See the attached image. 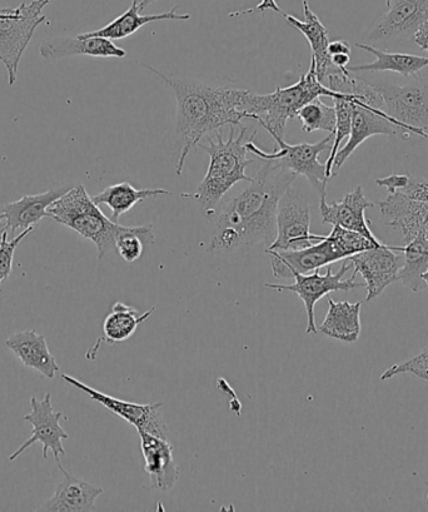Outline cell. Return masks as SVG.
Wrapping results in <instances>:
<instances>
[{
	"mask_svg": "<svg viewBox=\"0 0 428 512\" xmlns=\"http://www.w3.org/2000/svg\"><path fill=\"white\" fill-rule=\"evenodd\" d=\"M296 178V173L276 162L265 161L250 186L209 218L208 252L247 255L267 251L276 238L278 203Z\"/></svg>",
	"mask_w": 428,
	"mask_h": 512,
	"instance_id": "1",
	"label": "cell"
},
{
	"mask_svg": "<svg viewBox=\"0 0 428 512\" xmlns=\"http://www.w3.org/2000/svg\"><path fill=\"white\" fill-rule=\"evenodd\" d=\"M154 76L171 87L177 97V121L174 148L177 151L176 173L181 176L189 153L204 137L226 126H241L246 119L245 89L211 86L167 76L157 68L143 64Z\"/></svg>",
	"mask_w": 428,
	"mask_h": 512,
	"instance_id": "2",
	"label": "cell"
},
{
	"mask_svg": "<svg viewBox=\"0 0 428 512\" xmlns=\"http://www.w3.org/2000/svg\"><path fill=\"white\" fill-rule=\"evenodd\" d=\"M235 133V126H231L227 139L216 132V139L208 138L207 146L198 144L199 148L209 154L207 175L199 183L196 192L181 193L182 198L197 201L208 218L216 213L218 203L233 186L238 182L252 181V177L246 175L247 167L253 163L252 159L247 158V143L256 137L257 132L247 138V128L241 127L240 133Z\"/></svg>",
	"mask_w": 428,
	"mask_h": 512,
	"instance_id": "3",
	"label": "cell"
},
{
	"mask_svg": "<svg viewBox=\"0 0 428 512\" xmlns=\"http://www.w3.org/2000/svg\"><path fill=\"white\" fill-rule=\"evenodd\" d=\"M338 94L328 89L325 84L318 81L315 64L311 62L310 69L303 73L300 81L293 86L278 87L270 94H256L248 91L245 101L247 117L255 119L266 129L270 136L285 139L288 119L297 117L306 104L317 98H336Z\"/></svg>",
	"mask_w": 428,
	"mask_h": 512,
	"instance_id": "4",
	"label": "cell"
},
{
	"mask_svg": "<svg viewBox=\"0 0 428 512\" xmlns=\"http://www.w3.org/2000/svg\"><path fill=\"white\" fill-rule=\"evenodd\" d=\"M48 217L94 243L98 260L116 251V236L121 225L104 215L84 186L69 188L48 208Z\"/></svg>",
	"mask_w": 428,
	"mask_h": 512,
	"instance_id": "5",
	"label": "cell"
},
{
	"mask_svg": "<svg viewBox=\"0 0 428 512\" xmlns=\"http://www.w3.org/2000/svg\"><path fill=\"white\" fill-rule=\"evenodd\" d=\"M51 0H33L16 8H0V62L8 73L9 86L18 79L19 63L34 33L47 22L43 9Z\"/></svg>",
	"mask_w": 428,
	"mask_h": 512,
	"instance_id": "6",
	"label": "cell"
},
{
	"mask_svg": "<svg viewBox=\"0 0 428 512\" xmlns=\"http://www.w3.org/2000/svg\"><path fill=\"white\" fill-rule=\"evenodd\" d=\"M271 137L275 139L278 151H263L253 142L255 138L248 141L247 151L261 158L262 161L276 162L278 166L296 173L297 176L306 177L310 185L317 191L318 196L326 197L327 182L330 178L327 177L326 164L321 163L318 157L322 152L332 148L335 133H330V136L317 143L288 144L283 138Z\"/></svg>",
	"mask_w": 428,
	"mask_h": 512,
	"instance_id": "7",
	"label": "cell"
},
{
	"mask_svg": "<svg viewBox=\"0 0 428 512\" xmlns=\"http://www.w3.org/2000/svg\"><path fill=\"white\" fill-rule=\"evenodd\" d=\"M375 84L383 99V111L390 116L406 138L418 134L428 138V86L412 83L397 87L392 84Z\"/></svg>",
	"mask_w": 428,
	"mask_h": 512,
	"instance_id": "8",
	"label": "cell"
},
{
	"mask_svg": "<svg viewBox=\"0 0 428 512\" xmlns=\"http://www.w3.org/2000/svg\"><path fill=\"white\" fill-rule=\"evenodd\" d=\"M352 268L351 262H345L337 273L332 272V268L328 267L326 275H321L320 270L307 273V275H296L293 277L295 282L292 285H275V283H266L265 287L271 288L277 292L290 291L295 292L302 302L305 303L307 312V335L318 333L315 321V306L322 297L330 295L331 292H348L355 288L365 286V282L357 283L356 273L351 278L343 280V276Z\"/></svg>",
	"mask_w": 428,
	"mask_h": 512,
	"instance_id": "9",
	"label": "cell"
},
{
	"mask_svg": "<svg viewBox=\"0 0 428 512\" xmlns=\"http://www.w3.org/2000/svg\"><path fill=\"white\" fill-rule=\"evenodd\" d=\"M310 227V207L295 190L288 188L278 203L276 238L267 251H297L323 240V236L312 235Z\"/></svg>",
	"mask_w": 428,
	"mask_h": 512,
	"instance_id": "10",
	"label": "cell"
},
{
	"mask_svg": "<svg viewBox=\"0 0 428 512\" xmlns=\"http://www.w3.org/2000/svg\"><path fill=\"white\" fill-rule=\"evenodd\" d=\"M62 417V412L53 409L52 394H47L43 400L32 397L31 412L24 416L23 420L33 426V435L22 446H19L8 457V460L16 461L29 447L41 442L43 445V459L47 460L48 451H51L57 465L61 464V456L66 455L63 441L69 437L66 430L61 426Z\"/></svg>",
	"mask_w": 428,
	"mask_h": 512,
	"instance_id": "11",
	"label": "cell"
},
{
	"mask_svg": "<svg viewBox=\"0 0 428 512\" xmlns=\"http://www.w3.org/2000/svg\"><path fill=\"white\" fill-rule=\"evenodd\" d=\"M62 380L67 384L76 387L79 391L91 397L99 405L106 407L112 414L121 417L128 424L136 427L137 431L148 432V434L168 439L169 431L164 421L161 410L162 402H153V404H134V402L116 399V397L103 394V392L93 389V387L84 384V382L74 379V377L63 374Z\"/></svg>",
	"mask_w": 428,
	"mask_h": 512,
	"instance_id": "12",
	"label": "cell"
},
{
	"mask_svg": "<svg viewBox=\"0 0 428 512\" xmlns=\"http://www.w3.org/2000/svg\"><path fill=\"white\" fill-rule=\"evenodd\" d=\"M360 273L365 281L367 296L366 302L381 295L383 291L393 282L398 281L403 263V253L395 250V246H388L383 243L380 247L363 251L347 258Z\"/></svg>",
	"mask_w": 428,
	"mask_h": 512,
	"instance_id": "13",
	"label": "cell"
},
{
	"mask_svg": "<svg viewBox=\"0 0 428 512\" xmlns=\"http://www.w3.org/2000/svg\"><path fill=\"white\" fill-rule=\"evenodd\" d=\"M271 256L273 276L292 280L296 275H307L320 268L343 260V257L333 243L323 236L316 245L297 251H266Z\"/></svg>",
	"mask_w": 428,
	"mask_h": 512,
	"instance_id": "14",
	"label": "cell"
},
{
	"mask_svg": "<svg viewBox=\"0 0 428 512\" xmlns=\"http://www.w3.org/2000/svg\"><path fill=\"white\" fill-rule=\"evenodd\" d=\"M428 19V0H396L368 34L371 42L415 34Z\"/></svg>",
	"mask_w": 428,
	"mask_h": 512,
	"instance_id": "15",
	"label": "cell"
},
{
	"mask_svg": "<svg viewBox=\"0 0 428 512\" xmlns=\"http://www.w3.org/2000/svg\"><path fill=\"white\" fill-rule=\"evenodd\" d=\"M377 203L382 216L390 218L387 226L400 231L405 243L417 236L428 240V202L411 200L396 192Z\"/></svg>",
	"mask_w": 428,
	"mask_h": 512,
	"instance_id": "16",
	"label": "cell"
},
{
	"mask_svg": "<svg viewBox=\"0 0 428 512\" xmlns=\"http://www.w3.org/2000/svg\"><path fill=\"white\" fill-rule=\"evenodd\" d=\"M138 435L141 439L144 471L151 479L153 489L164 492L172 490L181 472L174 461L171 442L144 431H138Z\"/></svg>",
	"mask_w": 428,
	"mask_h": 512,
	"instance_id": "17",
	"label": "cell"
},
{
	"mask_svg": "<svg viewBox=\"0 0 428 512\" xmlns=\"http://www.w3.org/2000/svg\"><path fill=\"white\" fill-rule=\"evenodd\" d=\"M375 207V203L367 200L363 188L358 186L355 191L347 193L340 202L328 203L326 197L320 198V212L322 222L332 226H340L346 230L356 231L380 243L370 228V221L366 220L367 208Z\"/></svg>",
	"mask_w": 428,
	"mask_h": 512,
	"instance_id": "18",
	"label": "cell"
},
{
	"mask_svg": "<svg viewBox=\"0 0 428 512\" xmlns=\"http://www.w3.org/2000/svg\"><path fill=\"white\" fill-rule=\"evenodd\" d=\"M63 480L57 486L54 495L43 505V511L51 512H88L96 510V500L103 494L102 487L79 479L58 464Z\"/></svg>",
	"mask_w": 428,
	"mask_h": 512,
	"instance_id": "19",
	"label": "cell"
},
{
	"mask_svg": "<svg viewBox=\"0 0 428 512\" xmlns=\"http://www.w3.org/2000/svg\"><path fill=\"white\" fill-rule=\"evenodd\" d=\"M39 53L49 62L76 56H89L98 58H124L127 52L119 48L112 41L101 37L54 38L43 42Z\"/></svg>",
	"mask_w": 428,
	"mask_h": 512,
	"instance_id": "20",
	"label": "cell"
},
{
	"mask_svg": "<svg viewBox=\"0 0 428 512\" xmlns=\"http://www.w3.org/2000/svg\"><path fill=\"white\" fill-rule=\"evenodd\" d=\"M6 346L23 362L24 366L39 372L47 379H54L61 367L49 350L46 337L37 331L26 330L13 333L6 341Z\"/></svg>",
	"mask_w": 428,
	"mask_h": 512,
	"instance_id": "21",
	"label": "cell"
},
{
	"mask_svg": "<svg viewBox=\"0 0 428 512\" xmlns=\"http://www.w3.org/2000/svg\"><path fill=\"white\" fill-rule=\"evenodd\" d=\"M68 190L69 188L64 187L41 193V195H27L19 201L0 206V211L7 221L8 232L11 231L14 235L18 230L34 228L44 217H48V208Z\"/></svg>",
	"mask_w": 428,
	"mask_h": 512,
	"instance_id": "22",
	"label": "cell"
},
{
	"mask_svg": "<svg viewBox=\"0 0 428 512\" xmlns=\"http://www.w3.org/2000/svg\"><path fill=\"white\" fill-rule=\"evenodd\" d=\"M303 14L305 21L291 16V14H283L290 26L300 31L310 44L312 51L311 62L315 64V71L318 81L325 82L328 71L333 67L328 46H330V37L328 31L320 18L312 12L310 4L307 0H302Z\"/></svg>",
	"mask_w": 428,
	"mask_h": 512,
	"instance_id": "23",
	"label": "cell"
},
{
	"mask_svg": "<svg viewBox=\"0 0 428 512\" xmlns=\"http://www.w3.org/2000/svg\"><path fill=\"white\" fill-rule=\"evenodd\" d=\"M177 11L178 7H174L171 11L166 13L146 16V14H141V11H139L137 0H133L132 6L129 7L128 11L124 12L122 16L114 19V21L107 24L106 27L98 29V31L83 33L81 36L101 37L107 38L109 41H117V39L132 36V34L138 32L139 29L147 26V24L163 21L184 22L191 19L189 14H179Z\"/></svg>",
	"mask_w": 428,
	"mask_h": 512,
	"instance_id": "24",
	"label": "cell"
},
{
	"mask_svg": "<svg viewBox=\"0 0 428 512\" xmlns=\"http://www.w3.org/2000/svg\"><path fill=\"white\" fill-rule=\"evenodd\" d=\"M362 302H336L328 298V311L325 320L317 330L333 340L353 344L361 335Z\"/></svg>",
	"mask_w": 428,
	"mask_h": 512,
	"instance_id": "25",
	"label": "cell"
},
{
	"mask_svg": "<svg viewBox=\"0 0 428 512\" xmlns=\"http://www.w3.org/2000/svg\"><path fill=\"white\" fill-rule=\"evenodd\" d=\"M356 47L373 54L376 61L347 68L351 73L390 71L401 74L403 77L418 78L422 69L428 67V58L426 57L405 53H386L378 51L371 44L356 43Z\"/></svg>",
	"mask_w": 428,
	"mask_h": 512,
	"instance_id": "26",
	"label": "cell"
},
{
	"mask_svg": "<svg viewBox=\"0 0 428 512\" xmlns=\"http://www.w3.org/2000/svg\"><path fill=\"white\" fill-rule=\"evenodd\" d=\"M163 196H172V193L156 188V190H137L129 182L117 183L106 188L97 196L92 197L98 206L106 205L112 211V221L118 223L119 218L131 211L137 203L147 200V198H157Z\"/></svg>",
	"mask_w": 428,
	"mask_h": 512,
	"instance_id": "27",
	"label": "cell"
},
{
	"mask_svg": "<svg viewBox=\"0 0 428 512\" xmlns=\"http://www.w3.org/2000/svg\"><path fill=\"white\" fill-rule=\"evenodd\" d=\"M154 311H156V307L139 313L136 308L128 306L126 303H114L111 312L103 322V340L108 345L122 344L136 333L138 326L146 322Z\"/></svg>",
	"mask_w": 428,
	"mask_h": 512,
	"instance_id": "28",
	"label": "cell"
},
{
	"mask_svg": "<svg viewBox=\"0 0 428 512\" xmlns=\"http://www.w3.org/2000/svg\"><path fill=\"white\" fill-rule=\"evenodd\" d=\"M395 250L403 253V263L398 273V280L412 292H420L427 287L423 281V273L428 270V240L417 236L407 242L405 247L395 246Z\"/></svg>",
	"mask_w": 428,
	"mask_h": 512,
	"instance_id": "29",
	"label": "cell"
},
{
	"mask_svg": "<svg viewBox=\"0 0 428 512\" xmlns=\"http://www.w3.org/2000/svg\"><path fill=\"white\" fill-rule=\"evenodd\" d=\"M154 243L152 226H121L116 236V251L128 263H133L143 256L149 245Z\"/></svg>",
	"mask_w": 428,
	"mask_h": 512,
	"instance_id": "30",
	"label": "cell"
},
{
	"mask_svg": "<svg viewBox=\"0 0 428 512\" xmlns=\"http://www.w3.org/2000/svg\"><path fill=\"white\" fill-rule=\"evenodd\" d=\"M297 118L302 123V131L312 133L316 131H325L335 133L336 129V109L326 106L320 98L315 99L301 109Z\"/></svg>",
	"mask_w": 428,
	"mask_h": 512,
	"instance_id": "31",
	"label": "cell"
},
{
	"mask_svg": "<svg viewBox=\"0 0 428 512\" xmlns=\"http://www.w3.org/2000/svg\"><path fill=\"white\" fill-rule=\"evenodd\" d=\"M333 102H335L336 109V129L330 157H328L325 163L328 178L333 176V162H335L337 152L340 151L343 139L350 137L353 111L351 94L340 93L338 94V97L333 98Z\"/></svg>",
	"mask_w": 428,
	"mask_h": 512,
	"instance_id": "32",
	"label": "cell"
},
{
	"mask_svg": "<svg viewBox=\"0 0 428 512\" xmlns=\"http://www.w3.org/2000/svg\"><path fill=\"white\" fill-rule=\"evenodd\" d=\"M333 245L341 253L343 260L357 255V253L372 250V248L380 247L383 243H376L370 238L361 235L356 231L346 230L340 226H333L330 235L327 236Z\"/></svg>",
	"mask_w": 428,
	"mask_h": 512,
	"instance_id": "33",
	"label": "cell"
},
{
	"mask_svg": "<svg viewBox=\"0 0 428 512\" xmlns=\"http://www.w3.org/2000/svg\"><path fill=\"white\" fill-rule=\"evenodd\" d=\"M402 374H410L422 381L428 382V347L412 359L396 364L383 372L381 381L391 380L392 377Z\"/></svg>",
	"mask_w": 428,
	"mask_h": 512,
	"instance_id": "34",
	"label": "cell"
},
{
	"mask_svg": "<svg viewBox=\"0 0 428 512\" xmlns=\"http://www.w3.org/2000/svg\"><path fill=\"white\" fill-rule=\"evenodd\" d=\"M33 231L34 228H28L11 241L8 240V232L3 236L2 245H0V291H2L3 283L11 277L14 252H16L19 243L28 235H31Z\"/></svg>",
	"mask_w": 428,
	"mask_h": 512,
	"instance_id": "35",
	"label": "cell"
},
{
	"mask_svg": "<svg viewBox=\"0 0 428 512\" xmlns=\"http://www.w3.org/2000/svg\"><path fill=\"white\" fill-rule=\"evenodd\" d=\"M401 193L411 200L428 202V180L410 177V182L401 190Z\"/></svg>",
	"mask_w": 428,
	"mask_h": 512,
	"instance_id": "36",
	"label": "cell"
},
{
	"mask_svg": "<svg viewBox=\"0 0 428 512\" xmlns=\"http://www.w3.org/2000/svg\"><path fill=\"white\" fill-rule=\"evenodd\" d=\"M408 182H410V176L406 175H391L376 180L377 186L387 188L388 195L403 190L408 185Z\"/></svg>",
	"mask_w": 428,
	"mask_h": 512,
	"instance_id": "37",
	"label": "cell"
},
{
	"mask_svg": "<svg viewBox=\"0 0 428 512\" xmlns=\"http://www.w3.org/2000/svg\"><path fill=\"white\" fill-rule=\"evenodd\" d=\"M266 11H273L278 14H281V16H283V14H285L282 12V9L280 7H278L276 0H261V3L258 4L257 7L247 9V11L232 13V14H230V16L231 17H240V16H245V14H250L253 12H262L263 13Z\"/></svg>",
	"mask_w": 428,
	"mask_h": 512,
	"instance_id": "38",
	"label": "cell"
},
{
	"mask_svg": "<svg viewBox=\"0 0 428 512\" xmlns=\"http://www.w3.org/2000/svg\"><path fill=\"white\" fill-rule=\"evenodd\" d=\"M413 39H415L416 46L428 52V19L413 34Z\"/></svg>",
	"mask_w": 428,
	"mask_h": 512,
	"instance_id": "39",
	"label": "cell"
},
{
	"mask_svg": "<svg viewBox=\"0 0 428 512\" xmlns=\"http://www.w3.org/2000/svg\"><path fill=\"white\" fill-rule=\"evenodd\" d=\"M328 53L330 56H335V54H350L351 47L346 41H335L330 42V46H328Z\"/></svg>",
	"mask_w": 428,
	"mask_h": 512,
	"instance_id": "40",
	"label": "cell"
},
{
	"mask_svg": "<svg viewBox=\"0 0 428 512\" xmlns=\"http://www.w3.org/2000/svg\"><path fill=\"white\" fill-rule=\"evenodd\" d=\"M351 61L350 54H335V56H331L332 66L340 69L342 72H347L348 63Z\"/></svg>",
	"mask_w": 428,
	"mask_h": 512,
	"instance_id": "41",
	"label": "cell"
},
{
	"mask_svg": "<svg viewBox=\"0 0 428 512\" xmlns=\"http://www.w3.org/2000/svg\"><path fill=\"white\" fill-rule=\"evenodd\" d=\"M8 232L7 221L4 218L2 211H0V245H2L3 236Z\"/></svg>",
	"mask_w": 428,
	"mask_h": 512,
	"instance_id": "42",
	"label": "cell"
},
{
	"mask_svg": "<svg viewBox=\"0 0 428 512\" xmlns=\"http://www.w3.org/2000/svg\"><path fill=\"white\" fill-rule=\"evenodd\" d=\"M154 2H157V0H137L139 11L144 12V9H147Z\"/></svg>",
	"mask_w": 428,
	"mask_h": 512,
	"instance_id": "43",
	"label": "cell"
},
{
	"mask_svg": "<svg viewBox=\"0 0 428 512\" xmlns=\"http://www.w3.org/2000/svg\"><path fill=\"white\" fill-rule=\"evenodd\" d=\"M422 278H423V281H425L426 286H428V270L425 273H423Z\"/></svg>",
	"mask_w": 428,
	"mask_h": 512,
	"instance_id": "44",
	"label": "cell"
},
{
	"mask_svg": "<svg viewBox=\"0 0 428 512\" xmlns=\"http://www.w3.org/2000/svg\"><path fill=\"white\" fill-rule=\"evenodd\" d=\"M393 0H386L387 7H391Z\"/></svg>",
	"mask_w": 428,
	"mask_h": 512,
	"instance_id": "45",
	"label": "cell"
},
{
	"mask_svg": "<svg viewBox=\"0 0 428 512\" xmlns=\"http://www.w3.org/2000/svg\"><path fill=\"white\" fill-rule=\"evenodd\" d=\"M426 505H427V509H428V492H427V497H426Z\"/></svg>",
	"mask_w": 428,
	"mask_h": 512,
	"instance_id": "46",
	"label": "cell"
}]
</instances>
